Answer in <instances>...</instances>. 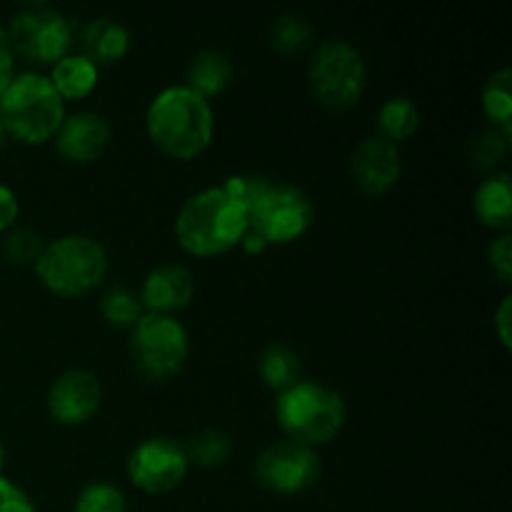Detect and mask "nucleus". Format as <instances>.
I'll return each instance as SVG.
<instances>
[{
  "instance_id": "obj_1",
  "label": "nucleus",
  "mask_w": 512,
  "mask_h": 512,
  "mask_svg": "<svg viewBox=\"0 0 512 512\" xmlns=\"http://www.w3.org/2000/svg\"><path fill=\"white\" fill-rule=\"evenodd\" d=\"M145 125L160 153L175 160H193L213 140V108L190 88L175 85L155 95Z\"/></svg>"
},
{
  "instance_id": "obj_2",
  "label": "nucleus",
  "mask_w": 512,
  "mask_h": 512,
  "mask_svg": "<svg viewBox=\"0 0 512 512\" xmlns=\"http://www.w3.org/2000/svg\"><path fill=\"white\" fill-rule=\"evenodd\" d=\"M248 233V210L220 185L205 188L185 200L175 220V235L188 253L210 258L243 243Z\"/></svg>"
},
{
  "instance_id": "obj_3",
  "label": "nucleus",
  "mask_w": 512,
  "mask_h": 512,
  "mask_svg": "<svg viewBox=\"0 0 512 512\" xmlns=\"http://www.w3.org/2000/svg\"><path fill=\"white\" fill-rule=\"evenodd\" d=\"M63 120V98L40 73L18 75L0 95V123L23 143H45L58 133Z\"/></svg>"
},
{
  "instance_id": "obj_4",
  "label": "nucleus",
  "mask_w": 512,
  "mask_h": 512,
  "mask_svg": "<svg viewBox=\"0 0 512 512\" xmlns=\"http://www.w3.org/2000/svg\"><path fill=\"white\" fill-rule=\"evenodd\" d=\"M275 415L293 443L313 448L333 440L345 425V403L340 393L320 383H295L275 400Z\"/></svg>"
},
{
  "instance_id": "obj_5",
  "label": "nucleus",
  "mask_w": 512,
  "mask_h": 512,
  "mask_svg": "<svg viewBox=\"0 0 512 512\" xmlns=\"http://www.w3.org/2000/svg\"><path fill=\"white\" fill-rule=\"evenodd\" d=\"M33 268L40 283L55 295L78 298L103 283L108 273V253L88 235H63L45 245Z\"/></svg>"
},
{
  "instance_id": "obj_6",
  "label": "nucleus",
  "mask_w": 512,
  "mask_h": 512,
  "mask_svg": "<svg viewBox=\"0 0 512 512\" xmlns=\"http://www.w3.org/2000/svg\"><path fill=\"white\" fill-rule=\"evenodd\" d=\"M188 333L173 315L145 313L130 328V358L148 380H170L188 360Z\"/></svg>"
},
{
  "instance_id": "obj_7",
  "label": "nucleus",
  "mask_w": 512,
  "mask_h": 512,
  "mask_svg": "<svg viewBox=\"0 0 512 512\" xmlns=\"http://www.w3.org/2000/svg\"><path fill=\"white\" fill-rule=\"evenodd\" d=\"M310 90L330 110L353 108L365 88L363 55L345 40H325L308 68Z\"/></svg>"
},
{
  "instance_id": "obj_8",
  "label": "nucleus",
  "mask_w": 512,
  "mask_h": 512,
  "mask_svg": "<svg viewBox=\"0 0 512 512\" xmlns=\"http://www.w3.org/2000/svg\"><path fill=\"white\" fill-rule=\"evenodd\" d=\"M313 223V205L303 190L293 185H265L248 208V230L268 245H283L298 240Z\"/></svg>"
},
{
  "instance_id": "obj_9",
  "label": "nucleus",
  "mask_w": 512,
  "mask_h": 512,
  "mask_svg": "<svg viewBox=\"0 0 512 512\" xmlns=\"http://www.w3.org/2000/svg\"><path fill=\"white\" fill-rule=\"evenodd\" d=\"M10 50L20 53L23 58L35 60V63L53 65L68 55L70 23L58 10L48 8H30L15 15L5 30Z\"/></svg>"
},
{
  "instance_id": "obj_10",
  "label": "nucleus",
  "mask_w": 512,
  "mask_h": 512,
  "mask_svg": "<svg viewBox=\"0 0 512 512\" xmlns=\"http://www.w3.org/2000/svg\"><path fill=\"white\" fill-rule=\"evenodd\" d=\"M188 455L170 438H150L130 453L128 475L135 488L148 495H165L178 488L188 475Z\"/></svg>"
},
{
  "instance_id": "obj_11",
  "label": "nucleus",
  "mask_w": 512,
  "mask_h": 512,
  "mask_svg": "<svg viewBox=\"0 0 512 512\" xmlns=\"http://www.w3.org/2000/svg\"><path fill=\"white\" fill-rule=\"evenodd\" d=\"M255 478L278 495L303 493L320 478V458L313 448L293 440L270 445L255 460Z\"/></svg>"
},
{
  "instance_id": "obj_12",
  "label": "nucleus",
  "mask_w": 512,
  "mask_h": 512,
  "mask_svg": "<svg viewBox=\"0 0 512 512\" xmlns=\"http://www.w3.org/2000/svg\"><path fill=\"white\" fill-rule=\"evenodd\" d=\"M103 400L98 375L90 370H65L55 378L48 393V410L60 425H80L93 418Z\"/></svg>"
},
{
  "instance_id": "obj_13",
  "label": "nucleus",
  "mask_w": 512,
  "mask_h": 512,
  "mask_svg": "<svg viewBox=\"0 0 512 512\" xmlns=\"http://www.w3.org/2000/svg\"><path fill=\"white\" fill-rule=\"evenodd\" d=\"M350 173H353V180L363 193H388L400 178L398 145L380 138V135L360 140L350 155Z\"/></svg>"
},
{
  "instance_id": "obj_14",
  "label": "nucleus",
  "mask_w": 512,
  "mask_h": 512,
  "mask_svg": "<svg viewBox=\"0 0 512 512\" xmlns=\"http://www.w3.org/2000/svg\"><path fill=\"white\" fill-rule=\"evenodd\" d=\"M108 143L110 123L93 110H80V113L65 118L55 133L58 153L73 163H93L105 153Z\"/></svg>"
},
{
  "instance_id": "obj_15",
  "label": "nucleus",
  "mask_w": 512,
  "mask_h": 512,
  "mask_svg": "<svg viewBox=\"0 0 512 512\" xmlns=\"http://www.w3.org/2000/svg\"><path fill=\"white\" fill-rule=\"evenodd\" d=\"M195 293V278L183 265H160L145 278L140 303L153 315H173L188 308Z\"/></svg>"
},
{
  "instance_id": "obj_16",
  "label": "nucleus",
  "mask_w": 512,
  "mask_h": 512,
  "mask_svg": "<svg viewBox=\"0 0 512 512\" xmlns=\"http://www.w3.org/2000/svg\"><path fill=\"white\" fill-rule=\"evenodd\" d=\"M80 45H83V58H88L98 68V65L118 63L128 53L130 35L115 20L95 18L85 25Z\"/></svg>"
},
{
  "instance_id": "obj_17",
  "label": "nucleus",
  "mask_w": 512,
  "mask_h": 512,
  "mask_svg": "<svg viewBox=\"0 0 512 512\" xmlns=\"http://www.w3.org/2000/svg\"><path fill=\"white\" fill-rule=\"evenodd\" d=\"M475 213L485 225L498 230H508L512 223V185L510 175H490L475 190Z\"/></svg>"
},
{
  "instance_id": "obj_18",
  "label": "nucleus",
  "mask_w": 512,
  "mask_h": 512,
  "mask_svg": "<svg viewBox=\"0 0 512 512\" xmlns=\"http://www.w3.org/2000/svg\"><path fill=\"white\" fill-rule=\"evenodd\" d=\"M230 75H233V65H230L228 55L220 50H203L190 63L185 88L208 100L210 95H218L230 83Z\"/></svg>"
},
{
  "instance_id": "obj_19",
  "label": "nucleus",
  "mask_w": 512,
  "mask_h": 512,
  "mask_svg": "<svg viewBox=\"0 0 512 512\" xmlns=\"http://www.w3.org/2000/svg\"><path fill=\"white\" fill-rule=\"evenodd\" d=\"M50 83L63 100L85 98L88 93H93L95 83H98V68L83 55H65L53 65Z\"/></svg>"
},
{
  "instance_id": "obj_20",
  "label": "nucleus",
  "mask_w": 512,
  "mask_h": 512,
  "mask_svg": "<svg viewBox=\"0 0 512 512\" xmlns=\"http://www.w3.org/2000/svg\"><path fill=\"white\" fill-rule=\"evenodd\" d=\"M483 110L495 130L510 138L512 135V70L503 68L485 83Z\"/></svg>"
},
{
  "instance_id": "obj_21",
  "label": "nucleus",
  "mask_w": 512,
  "mask_h": 512,
  "mask_svg": "<svg viewBox=\"0 0 512 512\" xmlns=\"http://www.w3.org/2000/svg\"><path fill=\"white\" fill-rule=\"evenodd\" d=\"M420 113L415 108V103L410 98H390L388 103L380 108L378 113V128L380 138L390 140V143H398V140L410 138V135L418 130Z\"/></svg>"
},
{
  "instance_id": "obj_22",
  "label": "nucleus",
  "mask_w": 512,
  "mask_h": 512,
  "mask_svg": "<svg viewBox=\"0 0 512 512\" xmlns=\"http://www.w3.org/2000/svg\"><path fill=\"white\" fill-rule=\"evenodd\" d=\"M260 378L268 388L283 390L293 388L295 383H300V360L293 350L283 348V345H273L263 353L260 358Z\"/></svg>"
},
{
  "instance_id": "obj_23",
  "label": "nucleus",
  "mask_w": 512,
  "mask_h": 512,
  "mask_svg": "<svg viewBox=\"0 0 512 512\" xmlns=\"http://www.w3.org/2000/svg\"><path fill=\"white\" fill-rule=\"evenodd\" d=\"M230 453H233V440L218 428L200 430L185 445L188 463L200 465V468H218L230 458Z\"/></svg>"
},
{
  "instance_id": "obj_24",
  "label": "nucleus",
  "mask_w": 512,
  "mask_h": 512,
  "mask_svg": "<svg viewBox=\"0 0 512 512\" xmlns=\"http://www.w3.org/2000/svg\"><path fill=\"white\" fill-rule=\"evenodd\" d=\"M310 35H313V28L300 15H280L273 23V28H270V38H273L275 50L283 55H293L298 50H303L308 45Z\"/></svg>"
},
{
  "instance_id": "obj_25",
  "label": "nucleus",
  "mask_w": 512,
  "mask_h": 512,
  "mask_svg": "<svg viewBox=\"0 0 512 512\" xmlns=\"http://www.w3.org/2000/svg\"><path fill=\"white\" fill-rule=\"evenodd\" d=\"M103 315L108 323L123 325V328H133L140 318H143V303L140 295L130 293L128 288H113L103 295Z\"/></svg>"
},
{
  "instance_id": "obj_26",
  "label": "nucleus",
  "mask_w": 512,
  "mask_h": 512,
  "mask_svg": "<svg viewBox=\"0 0 512 512\" xmlns=\"http://www.w3.org/2000/svg\"><path fill=\"white\" fill-rule=\"evenodd\" d=\"M75 512H128V500L115 485L93 483L78 495Z\"/></svg>"
},
{
  "instance_id": "obj_27",
  "label": "nucleus",
  "mask_w": 512,
  "mask_h": 512,
  "mask_svg": "<svg viewBox=\"0 0 512 512\" xmlns=\"http://www.w3.org/2000/svg\"><path fill=\"white\" fill-rule=\"evenodd\" d=\"M43 250V238L30 228L10 230L3 240V253L8 255V260H13L18 265H35Z\"/></svg>"
},
{
  "instance_id": "obj_28",
  "label": "nucleus",
  "mask_w": 512,
  "mask_h": 512,
  "mask_svg": "<svg viewBox=\"0 0 512 512\" xmlns=\"http://www.w3.org/2000/svg\"><path fill=\"white\" fill-rule=\"evenodd\" d=\"M508 140L500 130H485V133H478L468 143V155L470 163L478 165V168H493L508 153Z\"/></svg>"
},
{
  "instance_id": "obj_29",
  "label": "nucleus",
  "mask_w": 512,
  "mask_h": 512,
  "mask_svg": "<svg viewBox=\"0 0 512 512\" xmlns=\"http://www.w3.org/2000/svg\"><path fill=\"white\" fill-rule=\"evenodd\" d=\"M490 265H493L495 275L503 283H510L512 278V238L508 233L500 235L493 245H490Z\"/></svg>"
},
{
  "instance_id": "obj_30",
  "label": "nucleus",
  "mask_w": 512,
  "mask_h": 512,
  "mask_svg": "<svg viewBox=\"0 0 512 512\" xmlns=\"http://www.w3.org/2000/svg\"><path fill=\"white\" fill-rule=\"evenodd\" d=\"M0 512H35V505L18 485L0 478Z\"/></svg>"
},
{
  "instance_id": "obj_31",
  "label": "nucleus",
  "mask_w": 512,
  "mask_h": 512,
  "mask_svg": "<svg viewBox=\"0 0 512 512\" xmlns=\"http://www.w3.org/2000/svg\"><path fill=\"white\" fill-rule=\"evenodd\" d=\"M18 218V198L10 188L0 185V233L8 230Z\"/></svg>"
},
{
  "instance_id": "obj_32",
  "label": "nucleus",
  "mask_w": 512,
  "mask_h": 512,
  "mask_svg": "<svg viewBox=\"0 0 512 512\" xmlns=\"http://www.w3.org/2000/svg\"><path fill=\"white\" fill-rule=\"evenodd\" d=\"M10 80H13V50L5 38V30L0 28V95L8 88Z\"/></svg>"
},
{
  "instance_id": "obj_33",
  "label": "nucleus",
  "mask_w": 512,
  "mask_h": 512,
  "mask_svg": "<svg viewBox=\"0 0 512 512\" xmlns=\"http://www.w3.org/2000/svg\"><path fill=\"white\" fill-rule=\"evenodd\" d=\"M510 315H512V298H503L498 313H495V325H498V335L503 340L505 348H510Z\"/></svg>"
},
{
  "instance_id": "obj_34",
  "label": "nucleus",
  "mask_w": 512,
  "mask_h": 512,
  "mask_svg": "<svg viewBox=\"0 0 512 512\" xmlns=\"http://www.w3.org/2000/svg\"><path fill=\"white\" fill-rule=\"evenodd\" d=\"M243 248L248 250V253H263V250L268 248V243H265L260 235H255L253 230H248V233H245V238H243Z\"/></svg>"
},
{
  "instance_id": "obj_35",
  "label": "nucleus",
  "mask_w": 512,
  "mask_h": 512,
  "mask_svg": "<svg viewBox=\"0 0 512 512\" xmlns=\"http://www.w3.org/2000/svg\"><path fill=\"white\" fill-rule=\"evenodd\" d=\"M3 465H5V450L3 445H0V473H3ZM0 478H3V475H0Z\"/></svg>"
},
{
  "instance_id": "obj_36",
  "label": "nucleus",
  "mask_w": 512,
  "mask_h": 512,
  "mask_svg": "<svg viewBox=\"0 0 512 512\" xmlns=\"http://www.w3.org/2000/svg\"><path fill=\"white\" fill-rule=\"evenodd\" d=\"M0 135H3V123H0Z\"/></svg>"
}]
</instances>
